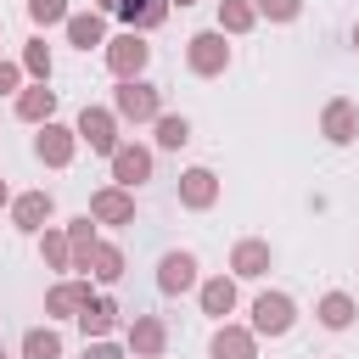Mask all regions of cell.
Segmentation results:
<instances>
[{"label":"cell","instance_id":"603a6c76","mask_svg":"<svg viewBox=\"0 0 359 359\" xmlns=\"http://www.w3.org/2000/svg\"><path fill=\"white\" fill-rule=\"evenodd\" d=\"M90 280H101V286H118V280H123V247H118V241H95V252H90Z\"/></svg>","mask_w":359,"mask_h":359},{"label":"cell","instance_id":"d6a6232c","mask_svg":"<svg viewBox=\"0 0 359 359\" xmlns=\"http://www.w3.org/2000/svg\"><path fill=\"white\" fill-rule=\"evenodd\" d=\"M11 202H17V196H11V185L0 180V208H11Z\"/></svg>","mask_w":359,"mask_h":359},{"label":"cell","instance_id":"f1b7e54d","mask_svg":"<svg viewBox=\"0 0 359 359\" xmlns=\"http://www.w3.org/2000/svg\"><path fill=\"white\" fill-rule=\"evenodd\" d=\"M28 17L39 22V28H67V0H28Z\"/></svg>","mask_w":359,"mask_h":359},{"label":"cell","instance_id":"4dcf8cb0","mask_svg":"<svg viewBox=\"0 0 359 359\" xmlns=\"http://www.w3.org/2000/svg\"><path fill=\"white\" fill-rule=\"evenodd\" d=\"M22 79H28L22 62H6V56H0V95H22Z\"/></svg>","mask_w":359,"mask_h":359},{"label":"cell","instance_id":"7402d4cb","mask_svg":"<svg viewBox=\"0 0 359 359\" xmlns=\"http://www.w3.org/2000/svg\"><path fill=\"white\" fill-rule=\"evenodd\" d=\"M353 314H359V303H353L348 292H325V297L314 303V320H320L325 331H348V325H353Z\"/></svg>","mask_w":359,"mask_h":359},{"label":"cell","instance_id":"5bb4252c","mask_svg":"<svg viewBox=\"0 0 359 359\" xmlns=\"http://www.w3.org/2000/svg\"><path fill=\"white\" fill-rule=\"evenodd\" d=\"M213 202H219V174H213V168H185V174H180V208L208 213Z\"/></svg>","mask_w":359,"mask_h":359},{"label":"cell","instance_id":"d590c367","mask_svg":"<svg viewBox=\"0 0 359 359\" xmlns=\"http://www.w3.org/2000/svg\"><path fill=\"white\" fill-rule=\"evenodd\" d=\"M353 50H359V22H353Z\"/></svg>","mask_w":359,"mask_h":359},{"label":"cell","instance_id":"e0dca14e","mask_svg":"<svg viewBox=\"0 0 359 359\" xmlns=\"http://www.w3.org/2000/svg\"><path fill=\"white\" fill-rule=\"evenodd\" d=\"M62 34H67V45H73V50H95V45L107 50V17H101L95 6H90V11H73Z\"/></svg>","mask_w":359,"mask_h":359},{"label":"cell","instance_id":"ac0fdd59","mask_svg":"<svg viewBox=\"0 0 359 359\" xmlns=\"http://www.w3.org/2000/svg\"><path fill=\"white\" fill-rule=\"evenodd\" d=\"M196 303H202V314H208V320L236 314V275H208V280L196 286Z\"/></svg>","mask_w":359,"mask_h":359},{"label":"cell","instance_id":"9c48e42d","mask_svg":"<svg viewBox=\"0 0 359 359\" xmlns=\"http://www.w3.org/2000/svg\"><path fill=\"white\" fill-rule=\"evenodd\" d=\"M107 163H112V185H123V191H140V185L151 180V163H157V157H151V146H135V140H123V146H118Z\"/></svg>","mask_w":359,"mask_h":359},{"label":"cell","instance_id":"8fae6325","mask_svg":"<svg viewBox=\"0 0 359 359\" xmlns=\"http://www.w3.org/2000/svg\"><path fill=\"white\" fill-rule=\"evenodd\" d=\"M320 135H325L331 146H353V140H359V107H353L348 95L325 101V112H320Z\"/></svg>","mask_w":359,"mask_h":359},{"label":"cell","instance_id":"d6986e66","mask_svg":"<svg viewBox=\"0 0 359 359\" xmlns=\"http://www.w3.org/2000/svg\"><path fill=\"white\" fill-rule=\"evenodd\" d=\"M168 11H174L168 0H123V6H118V17H123L129 34H151V28H163Z\"/></svg>","mask_w":359,"mask_h":359},{"label":"cell","instance_id":"cb8c5ba5","mask_svg":"<svg viewBox=\"0 0 359 359\" xmlns=\"http://www.w3.org/2000/svg\"><path fill=\"white\" fill-rule=\"evenodd\" d=\"M39 258H45V269H73V241H67V230H56V224H45L39 230Z\"/></svg>","mask_w":359,"mask_h":359},{"label":"cell","instance_id":"7c38bea8","mask_svg":"<svg viewBox=\"0 0 359 359\" xmlns=\"http://www.w3.org/2000/svg\"><path fill=\"white\" fill-rule=\"evenodd\" d=\"M90 219L95 224H135V191H123V185L90 191Z\"/></svg>","mask_w":359,"mask_h":359},{"label":"cell","instance_id":"30bf717a","mask_svg":"<svg viewBox=\"0 0 359 359\" xmlns=\"http://www.w3.org/2000/svg\"><path fill=\"white\" fill-rule=\"evenodd\" d=\"M269 269H275V247H269V241L241 236V241L230 247V275H236V280H258V275H269Z\"/></svg>","mask_w":359,"mask_h":359},{"label":"cell","instance_id":"4316f807","mask_svg":"<svg viewBox=\"0 0 359 359\" xmlns=\"http://www.w3.org/2000/svg\"><path fill=\"white\" fill-rule=\"evenodd\" d=\"M22 359H62V337H56L50 325L22 331Z\"/></svg>","mask_w":359,"mask_h":359},{"label":"cell","instance_id":"7a4b0ae2","mask_svg":"<svg viewBox=\"0 0 359 359\" xmlns=\"http://www.w3.org/2000/svg\"><path fill=\"white\" fill-rule=\"evenodd\" d=\"M101 56H107V73H112L118 84H123V79H146V67H151V45H146V34H129V28L112 34Z\"/></svg>","mask_w":359,"mask_h":359},{"label":"cell","instance_id":"ba28073f","mask_svg":"<svg viewBox=\"0 0 359 359\" xmlns=\"http://www.w3.org/2000/svg\"><path fill=\"white\" fill-rule=\"evenodd\" d=\"M73 151H79V129H67V123H39V135H34V157L45 163V168H67L73 163Z\"/></svg>","mask_w":359,"mask_h":359},{"label":"cell","instance_id":"2e32d148","mask_svg":"<svg viewBox=\"0 0 359 359\" xmlns=\"http://www.w3.org/2000/svg\"><path fill=\"white\" fill-rule=\"evenodd\" d=\"M208 359H258V337H252V325H219L213 331V342H208Z\"/></svg>","mask_w":359,"mask_h":359},{"label":"cell","instance_id":"d4e9b609","mask_svg":"<svg viewBox=\"0 0 359 359\" xmlns=\"http://www.w3.org/2000/svg\"><path fill=\"white\" fill-rule=\"evenodd\" d=\"M252 22H258L252 0H219V34H224V39H236V34H252Z\"/></svg>","mask_w":359,"mask_h":359},{"label":"cell","instance_id":"ffe728a7","mask_svg":"<svg viewBox=\"0 0 359 359\" xmlns=\"http://www.w3.org/2000/svg\"><path fill=\"white\" fill-rule=\"evenodd\" d=\"M79 331H84V342H107V337L118 331V303L95 292V303H90L84 314H79Z\"/></svg>","mask_w":359,"mask_h":359},{"label":"cell","instance_id":"e575fe53","mask_svg":"<svg viewBox=\"0 0 359 359\" xmlns=\"http://www.w3.org/2000/svg\"><path fill=\"white\" fill-rule=\"evenodd\" d=\"M168 6H196V0H168Z\"/></svg>","mask_w":359,"mask_h":359},{"label":"cell","instance_id":"6da1fadb","mask_svg":"<svg viewBox=\"0 0 359 359\" xmlns=\"http://www.w3.org/2000/svg\"><path fill=\"white\" fill-rule=\"evenodd\" d=\"M112 112H118V123H157L163 118V90L146 84V79H123L112 90Z\"/></svg>","mask_w":359,"mask_h":359},{"label":"cell","instance_id":"1f68e13d","mask_svg":"<svg viewBox=\"0 0 359 359\" xmlns=\"http://www.w3.org/2000/svg\"><path fill=\"white\" fill-rule=\"evenodd\" d=\"M84 359H123V348L107 337V342H84Z\"/></svg>","mask_w":359,"mask_h":359},{"label":"cell","instance_id":"4fadbf2b","mask_svg":"<svg viewBox=\"0 0 359 359\" xmlns=\"http://www.w3.org/2000/svg\"><path fill=\"white\" fill-rule=\"evenodd\" d=\"M50 213H56V196L39 185V191H22L17 202H11V224L17 230H28V236H39L45 224H50Z\"/></svg>","mask_w":359,"mask_h":359},{"label":"cell","instance_id":"5b68a950","mask_svg":"<svg viewBox=\"0 0 359 359\" xmlns=\"http://www.w3.org/2000/svg\"><path fill=\"white\" fill-rule=\"evenodd\" d=\"M297 325V303L286 297V292H258L252 297V337H286Z\"/></svg>","mask_w":359,"mask_h":359},{"label":"cell","instance_id":"44dd1931","mask_svg":"<svg viewBox=\"0 0 359 359\" xmlns=\"http://www.w3.org/2000/svg\"><path fill=\"white\" fill-rule=\"evenodd\" d=\"M17 118L34 123V129L50 123V118H56V90H50V84H28V90L17 95Z\"/></svg>","mask_w":359,"mask_h":359},{"label":"cell","instance_id":"277c9868","mask_svg":"<svg viewBox=\"0 0 359 359\" xmlns=\"http://www.w3.org/2000/svg\"><path fill=\"white\" fill-rule=\"evenodd\" d=\"M79 146H90L95 157H112L123 140H118V112L112 107H79Z\"/></svg>","mask_w":359,"mask_h":359},{"label":"cell","instance_id":"f546056e","mask_svg":"<svg viewBox=\"0 0 359 359\" xmlns=\"http://www.w3.org/2000/svg\"><path fill=\"white\" fill-rule=\"evenodd\" d=\"M252 11L269 17V22H297L303 17V0H252Z\"/></svg>","mask_w":359,"mask_h":359},{"label":"cell","instance_id":"9a60e30c","mask_svg":"<svg viewBox=\"0 0 359 359\" xmlns=\"http://www.w3.org/2000/svg\"><path fill=\"white\" fill-rule=\"evenodd\" d=\"M163 348H168V325L157 314H135L129 320V353L135 359H163Z\"/></svg>","mask_w":359,"mask_h":359},{"label":"cell","instance_id":"52a82bcc","mask_svg":"<svg viewBox=\"0 0 359 359\" xmlns=\"http://www.w3.org/2000/svg\"><path fill=\"white\" fill-rule=\"evenodd\" d=\"M90 303H95L90 275H79V280H56V286L45 292V320H79Z\"/></svg>","mask_w":359,"mask_h":359},{"label":"cell","instance_id":"836d02e7","mask_svg":"<svg viewBox=\"0 0 359 359\" xmlns=\"http://www.w3.org/2000/svg\"><path fill=\"white\" fill-rule=\"evenodd\" d=\"M118 6H123V0H95V11H101V17H107V11H118Z\"/></svg>","mask_w":359,"mask_h":359},{"label":"cell","instance_id":"3957f363","mask_svg":"<svg viewBox=\"0 0 359 359\" xmlns=\"http://www.w3.org/2000/svg\"><path fill=\"white\" fill-rule=\"evenodd\" d=\"M185 67H191L196 79H219V73L230 67V39H224L219 28L191 34V39H185Z\"/></svg>","mask_w":359,"mask_h":359},{"label":"cell","instance_id":"8992f818","mask_svg":"<svg viewBox=\"0 0 359 359\" xmlns=\"http://www.w3.org/2000/svg\"><path fill=\"white\" fill-rule=\"evenodd\" d=\"M196 269H202V264H196V252H185V247L163 252V258H157V292H163V297L196 292V286H202V275H196Z\"/></svg>","mask_w":359,"mask_h":359},{"label":"cell","instance_id":"484cf974","mask_svg":"<svg viewBox=\"0 0 359 359\" xmlns=\"http://www.w3.org/2000/svg\"><path fill=\"white\" fill-rule=\"evenodd\" d=\"M151 129H157V151H180V146L191 140V118H185V112H163Z\"/></svg>","mask_w":359,"mask_h":359},{"label":"cell","instance_id":"8d00e7d4","mask_svg":"<svg viewBox=\"0 0 359 359\" xmlns=\"http://www.w3.org/2000/svg\"><path fill=\"white\" fill-rule=\"evenodd\" d=\"M0 359H6V353H0Z\"/></svg>","mask_w":359,"mask_h":359},{"label":"cell","instance_id":"83f0119b","mask_svg":"<svg viewBox=\"0 0 359 359\" xmlns=\"http://www.w3.org/2000/svg\"><path fill=\"white\" fill-rule=\"evenodd\" d=\"M22 73H28L34 84H50V45H45L39 34L22 45Z\"/></svg>","mask_w":359,"mask_h":359}]
</instances>
